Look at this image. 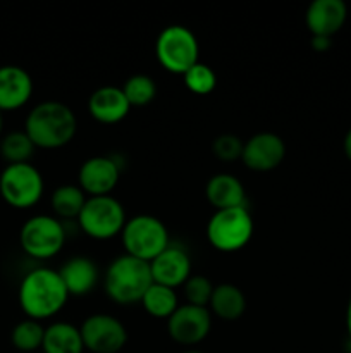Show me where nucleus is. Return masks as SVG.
<instances>
[{
	"instance_id": "23",
	"label": "nucleus",
	"mask_w": 351,
	"mask_h": 353,
	"mask_svg": "<svg viewBox=\"0 0 351 353\" xmlns=\"http://www.w3.org/2000/svg\"><path fill=\"white\" fill-rule=\"evenodd\" d=\"M86 193L79 188L78 185H62L54 190L52 193V210H54L55 217L61 219H76L78 221L79 214H81L83 207H85Z\"/></svg>"
},
{
	"instance_id": "21",
	"label": "nucleus",
	"mask_w": 351,
	"mask_h": 353,
	"mask_svg": "<svg viewBox=\"0 0 351 353\" xmlns=\"http://www.w3.org/2000/svg\"><path fill=\"white\" fill-rule=\"evenodd\" d=\"M41 350L45 353H83L85 345H83L81 331L74 324L64 321L50 324L45 327Z\"/></svg>"
},
{
	"instance_id": "12",
	"label": "nucleus",
	"mask_w": 351,
	"mask_h": 353,
	"mask_svg": "<svg viewBox=\"0 0 351 353\" xmlns=\"http://www.w3.org/2000/svg\"><path fill=\"white\" fill-rule=\"evenodd\" d=\"M286 157V143L279 134L270 131H262L253 134L244 141L243 161L244 168L253 172H268L274 171L281 165Z\"/></svg>"
},
{
	"instance_id": "34",
	"label": "nucleus",
	"mask_w": 351,
	"mask_h": 353,
	"mask_svg": "<svg viewBox=\"0 0 351 353\" xmlns=\"http://www.w3.org/2000/svg\"><path fill=\"white\" fill-rule=\"evenodd\" d=\"M184 353H200V352H193V350H189V352H184Z\"/></svg>"
},
{
	"instance_id": "7",
	"label": "nucleus",
	"mask_w": 351,
	"mask_h": 353,
	"mask_svg": "<svg viewBox=\"0 0 351 353\" xmlns=\"http://www.w3.org/2000/svg\"><path fill=\"white\" fill-rule=\"evenodd\" d=\"M126 221L123 203L112 195L88 196L78 217L83 233L98 241L112 240L123 233Z\"/></svg>"
},
{
	"instance_id": "10",
	"label": "nucleus",
	"mask_w": 351,
	"mask_h": 353,
	"mask_svg": "<svg viewBox=\"0 0 351 353\" xmlns=\"http://www.w3.org/2000/svg\"><path fill=\"white\" fill-rule=\"evenodd\" d=\"M81 338L85 350L92 353H117L127 343V331L110 314H93L83 321Z\"/></svg>"
},
{
	"instance_id": "15",
	"label": "nucleus",
	"mask_w": 351,
	"mask_h": 353,
	"mask_svg": "<svg viewBox=\"0 0 351 353\" xmlns=\"http://www.w3.org/2000/svg\"><path fill=\"white\" fill-rule=\"evenodd\" d=\"M348 7L343 0H315L308 6L305 24L312 37L332 38L344 26Z\"/></svg>"
},
{
	"instance_id": "26",
	"label": "nucleus",
	"mask_w": 351,
	"mask_h": 353,
	"mask_svg": "<svg viewBox=\"0 0 351 353\" xmlns=\"http://www.w3.org/2000/svg\"><path fill=\"white\" fill-rule=\"evenodd\" d=\"M123 92L126 95L131 107H145L153 102L157 97V85L147 74H134L126 79L123 85Z\"/></svg>"
},
{
	"instance_id": "17",
	"label": "nucleus",
	"mask_w": 351,
	"mask_h": 353,
	"mask_svg": "<svg viewBox=\"0 0 351 353\" xmlns=\"http://www.w3.org/2000/svg\"><path fill=\"white\" fill-rule=\"evenodd\" d=\"M131 105L120 86H102L88 99V112L102 124H117L126 119Z\"/></svg>"
},
{
	"instance_id": "11",
	"label": "nucleus",
	"mask_w": 351,
	"mask_h": 353,
	"mask_svg": "<svg viewBox=\"0 0 351 353\" xmlns=\"http://www.w3.org/2000/svg\"><path fill=\"white\" fill-rule=\"evenodd\" d=\"M210 330H212V314L205 307L184 303L179 305L167 319L169 336L182 347L202 343L209 336Z\"/></svg>"
},
{
	"instance_id": "30",
	"label": "nucleus",
	"mask_w": 351,
	"mask_h": 353,
	"mask_svg": "<svg viewBox=\"0 0 351 353\" xmlns=\"http://www.w3.org/2000/svg\"><path fill=\"white\" fill-rule=\"evenodd\" d=\"M312 47L317 52H326L327 48H330V38L312 37Z\"/></svg>"
},
{
	"instance_id": "24",
	"label": "nucleus",
	"mask_w": 351,
	"mask_h": 353,
	"mask_svg": "<svg viewBox=\"0 0 351 353\" xmlns=\"http://www.w3.org/2000/svg\"><path fill=\"white\" fill-rule=\"evenodd\" d=\"M33 141L30 140L26 133L23 131H12V133L6 134L0 141V155L3 161L9 164H26L30 159L33 157L34 152Z\"/></svg>"
},
{
	"instance_id": "19",
	"label": "nucleus",
	"mask_w": 351,
	"mask_h": 353,
	"mask_svg": "<svg viewBox=\"0 0 351 353\" xmlns=\"http://www.w3.org/2000/svg\"><path fill=\"white\" fill-rule=\"evenodd\" d=\"M205 196L215 210L244 207L246 203L243 183L229 172L213 174L205 186Z\"/></svg>"
},
{
	"instance_id": "28",
	"label": "nucleus",
	"mask_w": 351,
	"mask_h": 353,
	"mask_svg": "<svg viewBox=\"0 0 351 353\" xmlns=\"http://www.w3.org/2000/svg\"><path fill=\"white\" fill-rule=\"evenodd\" d=\"M215 286L212 285L206 276H189L188 281L182 285V292H184L186 303L196 307H205L209 309L210 299H212V293Z\"/></svg>"
},
{
	"instance_id": "32",
	"label": "nucleus",
	"mask_w": 351,
	"mask_h": 353,
	"mask_svg": "<svg viewBox=\"0 0 351 353\" xmlns=\"http://www.w3.org/2000/svg\"><path fill=\"white\" fill-rule=\"evenodd\" d=\"M346 327H348V334H350V340H351V296H350V302H348V310H346Z\"/></svg>"
},
{
	"instance_id": "2",
	"label": "nucleus",
	"mask_w": 351,
	"mask_h": 353,
	"mask_svg": "<svg viewBox=\"0 0 351 353\" xmlns=\"http://www.w3.org/2000/svg\"><path fill=\"white\" fill-rule=\"evenodd\" d=\"M78 131V119L69 105L47 100L30 110L24 123V133L36 148L57 150L72 141Z\"/></svg>"
},
{
	"instance_id": "16",
	"label": "nucleus",
	"mask_w": 351,
	"mask_h": 353,
	"mask_svg": "<svg viewBox=\"0 0 351 353\" xmlns=\"http://www.w3.org/2000/svg\"><path fill=\"white\" fill-rule=\"evenodd\" d=\"M33 95V79L19 65L0 68V112L17 110L26 105Z\"/></svg>"
},
{
	"instance_id": "13",
	"label": "nucleus",
	"mask_w": 351,
	"mask_h": 353,
	"mask_svg": "<svg viewBox=\"0 0 351 353\" xmlns=\"http://www.w3.org/2000/svg\"><path fill=\"white\" fill-rule=\"evenodd\" d=\"M120 165L110 155H95L85 161L78 172V186L89 196H105L116 190Z\"/></svg>"
},
{
	"instance_id": "14",
	"label": "nucleus",
	"mask_w": 351,
	"mask_h": 353,
	"mask_svg": "<svg viewBox=\"0 0 351 353\" xmlns=\"http://www.w3.org/2000/svg\"><path fill=\"white\" fill-rule=\"evenodd\" d=\"M150 272L153 283L176 290L191 276V257L182 247L169 245L150 262Z\"/></svg>"
},
{
	"instance_id": "22",
	"label": "nucleus",
	"mask_w": 351,
	"mask_h": 353,
	"mask_svg": "<svg viewBox=\"0 0 351 353\" xmlns=\"http://www.w3.org/2000/svg\"><path fill=\"white\" fill-rule=\"evenodd\" d=\"M140 303L148 316L165 321L181 305L176 290L169 288V286L157 285V283H151V286L147 290Z\"/></svg>"
},
{
	"instance_id": "31",
	"label": "nucleus",
	"mask_w": 351,
	"mask_h": 353,
	"mask_svg": "<svg viewBox=\"0 0 351 353\" xmlns=\"http://www.w3.org/2000/svg\"><path fill=\"white\" fill-rule=\"evenodd\" d=\"M343 148H344V154H346V157L351 161V128H350V131L346 133V137H344Z\"/></svg>"
},
{
	"instance_id": "6",
	"label": "nucleus",
	"mask_w": 351,
	"mask_h": 353,
	"mask_svg": "<svg viewBox=\"0 0 351 353\" xmlns=\"http://www.w3.org/2000/svg\"><path fill=\"white\" fill-rule=\"evenodd\" d=\"M198 40L189 28L181 24L164 28L155 41V57L158 64L172 74H184L198 62Z\"/></svg>"
},
{
	"instance_id": "8",
	"label": "nucleus",
	"mask_w": 351,
	"mask_h": 353,
	"mask_svg": "<svg viewBox=\"0 0 351 353\" xmlns=\"http://www.w3.org/2000/svg\"><path fill=\"white\" fill-rule=\"evenodd\" d=\"M67 233L55 216H33L23 224L19 231L21 248L26 255L36 261H48L64 248Z\"/></svg>"
},
{
	"instance_id": "27",
	"label": "nucleus",
	"mask_w": 351,
	"mask_h": 353,
	"mask_svg": "<svg viewBox=\"0 0 351 353\" xmlns=\"http://www.w3.org/2000/svg\"><path fill=\"white\" fill-rule=\"evenodd\" d=\"M184 86L195 95H210L217 86V74L210 65L196 62L182 74Z\"/></svg>"
},
{
	"instance_id": "20",
	"label": "nucleus",
	"mask_w": 351,
	"mask_h": 353,
	"mask_svg": "<svg viewBox=\"0 0 351 353\" xmlns=\"http://www.w3.org/2000/svg\"><path fill=\"white\" fill-rule=\"evenodd\" d=\"M209 310L220 321H227V323L237 321L243 317L244 310H246V296L236 285L222 283L213 288Z\"/></svg>"
},
{
	"instance_id": "1",
	"label": "nucleus",
	"mask_w": 351,
	"mask_h": 353,
	"mask_svg": "<svg viewBox=\"0 0 351 353\" xmlns=\"http://www.w3.org/2000/svg\"><path fill=\"white\" fill-rule=\"evenodd\" d=\"M19 307L28 319L45 321L61 312L69 300L58 271L48 268H36L28 272L17 292Z\"/></svg>"
},
{
	"instance_id": "25",
	"label": "nucleus",
	"mask_w": 351,
	"mask_h": 353,
	"mask_svg": "<svg viewBox=\"0 0 351 353\" xmlns=\"http://www.w3.org/2000/svg\"><path fill=\"white\" fill-rule=\"evenodd\" d=\"M43 336L45 327L41 326L40 321L24 319L14 326L12 333H10V341H12L16 350L28 353L41 348Z\"/></svg>"
},
{
	"instance_id": "33",
	"label": "nucleus",
	"mask_w": 351,
	"mask_h": 353,
	"mask_svg": "<svg viewBox=\"0 0 351 353\" xmlns=\"http://www.w3.org/2000/svg\"><path fill=\"white\" fill-rule=\"evenodd\" d=\"M2 126H3V119H2V112H0V133H2Z\"/></svg>"
},
{
	"instance_id": "9",
	"label": "nucleus",
	"mask_w": 351,
	"mask_h": 353,
	"mask_svg": "<svg viewBox=\"0 0 351 353\" xmlns=\"http://www.w3.org/2000/svg\"><path fill=\"white\" fill-rule=\"evenodd\" d=\"M43 176L30 162L9 164L0 174V195L14 209H31L43 196Z\"/></svg>"
},
{
	"instance_id": "4",
	"label": "nucleus",
	"mask_w": 351,
	"mask_h": 353,
	"mask_svg": "<svg viewBox=\"0 0 351 353\" xmlns=\"http://www.w3.org/2000/svg\"><path fill=\"white\" fill-rule=\"evenodd\" d=\"M253 217L246 207L215 210L206 223V240L222 254L240 252L253 236Z\"/></svg>"
},
{
	"instance_id": "29",
	"label": "nucleus",
	"mask_w": 351,
	"mask_h": 353,
	"mask_svg": "<svg viewBox=\"0 0 351 353\" xmlns=\"http://www.w3.org/2000/svg\"><path fill=\"white\" fill-rule=\"evenodd\" d=\"M244 141L241 140L237 134L233 133L219 134V137L212 141L213 155L222 162H234L237 161V159H241Z\"/></svg>"
},
{
	"instance_id": "18",
	"label": "nucleus",
	"mask_w": 351,
	"mask_h": 353,
	"mask_svg": "<svg viewBox=\"0 0 351 353\" xmlns=\"http://www.w3.org/2000/svg\"><path fill=\"white\" fill-rule=\"evenodd\" d=\"M69 296H85L93 292L100 278L98 268L95 261L88 257H72L65 262L58 271Z\"/></svg>"
},
{
	"instance_id": "3",
	"label": "nucleus",
	"mask_w": 351,
	"mask_h": 353,
	"mask_svg": "<svg viewBox=\"0 0 351 353\" xmlns=\"http://www.w3.org/2000/svg\"><path fill=\"white\" fill-rule=\"evenodd\" d=\"M151 283L153 279L150 264L126 254L110 262L103 278L105 293L119 305H133L141 302Z\"/></svg>"
},
{
	"instance_id": "5",
	"label": "nucleus",
	"mask_w": 351,
	"mask_h": 353,
	"mask_svg": "<svg viewBox=\"0 0 351 353\" xmlns=\"http://www.w3.org/2000/svg\"><path fill=\"white\" fill-rule=\"evenodd\" d=\"M124 254L150 264L171 245L169 231L158 217L140 214L126 221L120 233Z\"/></svg>"
}]
</instances>
